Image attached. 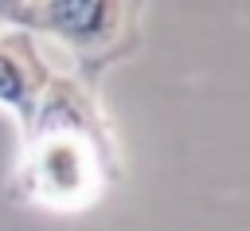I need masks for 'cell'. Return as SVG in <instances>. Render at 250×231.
Masks as SVG:
<instances>
[{
	"label": "cell",
	"mask_w": 250,
	"mask_h": 231,
	"mask_svg": "<svg viewBox=\"0 0 250 231\" xmlns=\"http://www.w3.org/2000/svg\"><path fill=\"white\" fill-rule=\"evenodd\" d=\"M20 27L55 43L70 74L94 86L102 70L137 51L141 0H27Z\"/></svg>",
	"instance_id": "2"
},
{
	"label": "cell",
	"mask_w": 250,
	"mask_h": 231,
	"mask_svg": "<svg viewBox=\"0 0 250 231\" xmlns=\"http://www.w3.org/2000/svg\"><path fill=\"white\" fill-rule=\"evenodd\" d=\"M27 0H0V27H20Z\"/></svg>",
	"instance_id": "4"
},
{
	"label": "cell",
	"mask_w": 250,
	"mask_h": 231,
	"mask_svg": "<svg viewBox=\"0 0 250 231\" xmlns=\"http://www.w3.org/2000/svg\"><path fill=\"white\" fill-rule=\"evenodd\" d=\"M55 67L43 55V43L23 27H0V106L23 125L47 86Z\"/></svg>",
	"instance_id": "3"
},
{
	"label": "cell",
	"mask_w": 250,
	"mask_h": 231,
	"mask_svg": "<svg viewBox=\"0 0 250 231\" xmlns=\"http://www.w3.org/2000/svg\"><path fill=\"white\" fill-rule=\"evenodd\" d=\"M117 176V145L90 82L55 70L20 125L16 196L47 211H82Z\"/></svg>",
	"instance_id": "1"
}]
</instances>
